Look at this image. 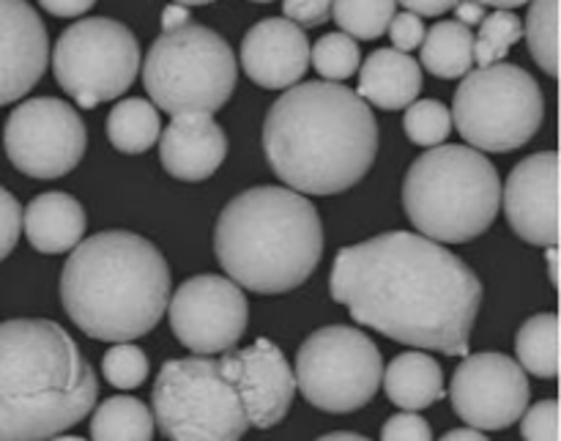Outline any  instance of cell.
<instances>
[{
	"label": "cell",
	"mask_w": 561,
	"mask_h": 441,
	"mask_svg": "<svg viewBox=\"0 0 561 441\" xmlns=\"http://www.w3.org/2000/svg\"><path fill=\"white\" fill-rule=\"evenodd\" d=\"M9 162L31 179H60L85 157L88 132L71 104L53 97L22 102L3 129Z\"/></svg>",
	"instance_id": "12"
},
{
	"label": "cell",
	"mask_w": 561,
	"mask_h": 441,
	"mask_svg": "<svg viewBox=\"0 0 561 441\" xmlns=\"http://www.w3.org/2000/svg\"><path fill=\"white\" fill-rule=\"evenodd\" d=\"M394 3L405 5V11L416 16H442L453 9L458 0H394Z\"/></svg>",
	"instance_id": "39"
},
{
	"label": "cell",
	"mask_w": 561,
	"mask_h": 441,
	"mask_svg": "<svg viewBox=\"0 0 561 441\" xmlns=\"http://www.w3.org/2000/svg\"><path fill=\"white\" fill-rule=\"evenodd\" d=\"M403 129L411 143L422 148L442 146L453 132V113L438 99H422V102H411L403 115Z\"/></svg>",
	"instance_id": "31"
},
{
	"label": "cell",
	"mask_w": 561,
	"mask_h": 441,
	"mask_svg": "<svg viewBox=\"0 0 561 441\" xmlns=\"http://www.w3.org/2000/svg\"><path fill=\"white\" fill-rule=\"evenodd\" d=\"M559 157L540 151L520 159L502 190L507 223L526 245L557 247L559 241Z\"/></svg>",
	"instance_id": "16"
},
{
	"label": "cell",
	"mask_w": 561,
	"mask_h": 441,
	"mask_svg": "<svg viewBox=\"0 0 561 441\" xmlns=\"http://www.w3.org/2000/svg\"><path fill=\"white\" fill-rule=\"evenodd\" d=\"M394 0H332V16L351 38H378L394 16Z\"/></svg>",
	"instance_id": "28"
},
{
	"label": "cell",
	"mask_w": 561,
	"mask_h": 441,
	"mask_svg": "<svg viewBox=\"0 0 561 441\" xmlns=\"http://www.w3.org/2000/svg\"><path fill=\"white\" fill-rule=\"evenodd\" d=\"M520 36H524V22L518 20V14L507 9H496L493 14H485V20L480 22V33L474 38V64H499L520 42Z\"/></svg>",
	"instance_id": "29"
},
{
	"label": "cell",
	"mask_w": 561,
	"mask_h": 441,
	"mask_svg": "<svg viewBox=\"0 0 561 441\" xmlns=\"http://www.w3.org/2000/svg\"><path fill=\"white\" fill-rule=\"evenodd\" d=\"M422 91V66L400 49H376L359 66V93L378 110H405Z\"/></svg>",
	"instance_id": "21"
},
{
	"label": "cell",
	"mask_w": 561,
	"mask_h": 441,
	"mask_svg": "<svg viewBox=\"0 0 561 441\" xmlns=\"http://www.w3.org/2000/svg\"><path fill=\"white\" fill-rule=\"evenodd\" d=\"M529 16H526V42H529L531 58L537 60L548 77L559 71V0H529Z\"/></svg>",
	"instance_id": "27"
},
{
	"label": "cell",
	"mask_w": 561,
	"mask_h": 441,
	"mask_svg": "<svg viewBox=\"0 0 561 441\" xmlns=\"http://www.w3.org/2000/svg\"><path fill=\"white\" fill-rule=\"evenodd\" d=\"M239 60L255 86L285 91L305 77L310 66V42L296 22L268 16L247 31Z\"/></svg>",
	"instance_id": "18"
},
{
	"label": "cell",
	"mask_w": 561,
	"mask_h": 441,
	"mask_svg": "<svg viewBox=\"0 0 561 441\" xmlns=\"http://www.w3.org/2000/svg\"><path fill=\"white\" fill-rule=\"evenodd\" d=\"M453 9H455V20L463 22L466 27L480 25V22L485 20V5L477 3V0H458Z\"/></svg>",
	"instance_id": "40"
},
{
	"label": "cell",
	"mask_w": 561,
	"mask_h": 441,
	"mask_svg": "<svg viewBox=\"0 0 561 441\" xmlns=\"http://www.w3.org/2000/svg\"><path fill=\"white\" fill-rule=\"evenodd\" d=\"M518 365L537 378H557L559 373V321L557 313H540L518 329L515 338Z\"/></svg>",
	"instance_id": "25"
},
{
	"label": "cell",
	"mask_w": 561,
	"mask_h": 441,
	"mask_svg": "<svg viewBox=\"0 0 561 441\" xmlns=\"http://www.w3.org/2000/svg\"><path fill=\"white\" fill-rule=\"evenodd\" d=\"M170 329L192 354L217 357L239 346L250 321V305L230 278L197 274L175 289L168 302Z\"/></svg>",
	"instance_id": "13"
},
{
	"label": "cell",
	"mask_w": 561,
	"mask_h": 441,
	"mask_svg": "<svg viewBox=\"0 0 561 441\" xmlns=\"http://www.w3.org/2000/svg\"><path fill=\"white\" fill-rule=\"evenodd\" d=\"M447 441H485V431H477V428L466 426V428H455V431L444 433Z\"/></svg>",
	"instance_id": "42"
},
{
	"label": "cell",
	"mask_w": 561,
	"mask_h": 441,
	"mask_svg": "<svg viewBox=\"0 0 561 441\" xmlns=\"http://www.w3.org/2000/svg\"><path fill=\"white\" fill-rule=\"evenodd\" d=\"M422 66L442 80L469 75L474 66V33L463 22H436L422 38Z\"/></svg>",
	"instance_id": "23"
},
{
	"label": "cell",
	"mask_w": 561,
	"mask_h": 441,
	"mask_svg": "<svg viewBox=\"0 0 561 441\" xmlns=\"http://www.w3.org/2000/svg\"><path fill=\"white\" fill-rule=\"evenodd\" d=\"M389 38H392L394 49H400V53H411V49H416L422 44V38H425V22H422V16L411 14V11H403V14H394L392 20H389Z\"/></svg>",
	"instance_id": "35"
},
{
	"label": "cell",
	"mask_w": 561,
	"mask_h": 441,
	"mask_svg": "<svg viewBox=\"0 0 561 441\" xmlns=\"http://www.w3.org/2000/svg\"><path fill=\"white\" fill-rule=\"evenodd\" d=\"M239 64L219 33L186 22L179 31L162 33L151 44L142 66L148 99L157 110L179 113H217L233 97Z\"/></svg>",
	"instance_id": "7"
},
{
	"label": "cell",
	"mask_w": 561,
	"mask_h": 441,
	"mask_svg": "<svg viewBox=\"0 0 561 441\" xmlns=\"http://www.w3.org/2000/svg\"><path fill=\"white\" fill-rule=\"evenodd\" d=\"M186 22H192L190 5L173 3V5H168V9L162 11V33L179 31V27H184Z\"/></svg>",
	"instance_id": "41"
},
{
	"label": "cell",
	"mask_w": 561,
	"mask_h": 441,
	"mask_svg": "<svg viewBox=\"0 0 561 441\" xmlns=\"http://www.w3.org/2000/svg\"><path fill=\"white\" fill-rule=\"evenodd\" d=\"M85 208L66 192H44L36 195L22 212V228L33 250L44 256L75 250L85 236Z\"/></svg>",
	"instance_id": "20"
},
{
	"label": "cell",
	"mask_w": 561,
	"mask_h": 441,
	"mask_svg": "<svg viewBox=\"0 0 561 441\" xmlns=\"http://www.w3.org/2000/svg\"><path fill=\"white\" fill-rule=\"evenodd\" d=\"M283 14L296 25H323L332 14V0H283Z\"/></svg>",
	"instance_id": "37"
},
{
	"label": "cell",
	"mask_w": 561,
	"mask_h": 441,
	"mask_svg": "<svg viewBox=\"0 0 561 441\" xmlns=\"http://www.w3.org/2000/svg\"><path fill=\"white\" fill-rule=\"evenodd\" d=\"M529 409V406H526ZM520 437L529 441L559 439V406L557 400H540L520 415Z\"/></svg>",
	"instance_id": "33"
},
{
	"label": "cell",
	"mask_w": 561,
	"mask_h": 441,
	"mask_svg": "<svg viewBox=\"0 0 561 441\" xmlns=\"http://www.w3.org/2000/svg\"><path fill=\"white\" fill-rule=\"evenodd\" d=\"M263 154L290 190L337 195L359 184L376 162V115L340 82H296L268 108Z\"/></svg>",
	"instance_id": "2"
},
{
	"label": "cell",
	"mask_w": 561,
	"mask_h": 441,
	"mask_svg": "<svg viewBox=\"0 0 561 441\" xmlns=\"http://www.w3.org/2000/svg\"><path fill=\"white\" fill-rule=\"evenodd\" d=\"M310 60L323 80L343 82L359 71L362 53L356 38H351L348 33L340 31V33H327L323 38H318L316 47L310 49Z\"/></svg>",
	"instance_id": "30"
},
{
	"label": "cell",
	"mask_w": 561,
	"mask_h": 441,
	"mask_svg": "<svg viewBox=\"0 0 561 441\" xmlns=\"http://www.w3.org/2000/svg\"><path fill=\"white\" fill-rule=\"evenodd\" d=\"M329 291L356 324L414 349L469 354L482 283L463 258L409 230H389L334 258Z\"/></svg>",
	"instance_id": "1"
},
{
	"label": "cell",
	"mask_w": 561,
	"mask_h": 441,
	"mask_svg": "<svg viewBox=\"0 0 561 441\" xmlns=\"http://www.w3.org/2000/svg\"><path fill=\"white\" fill-rule=\"evenodd\" d=\"M327 441H343V439H348V441H359V439H367V437H362V433H351V431H334V433H327V437H323Z\"/></svg>",
	"instance_id": "45"
},
{
	"label": "cell",
	"mask_w": 561,
	"mask_h": 441,
	"mask_svg": "<svg viewBox=\"0 0 561 441\" xmlns=\"http://www.w3.org/2000/svg\"><path fill=\"white\" fill-rule=\"evenodd\" d=\"M449 113L471 148L507 154L526 146L540 132L546 99L526 69L491 64L463 75Z\"/></svg>",
	"instance_id": "9"
},
{
	"label": "cell",
	"mask_w": 561,
	"mask_h": 441,
	"mask_svg": "<svg viewBox=\"0 0 561 441\" xmlns=\"http://www.w3.org/2000/svg\"><path fill=\"white\" fill-rule=\"evenodd\" d=\"M546 250H548V274H551V285H553V289H557V285H559V269H557L559 258H557V247H546Z\"/></svg>",
	"instance_id": "44"
},
{
	"label": "cell",
	"mask_w": 561,
	"mask_h": 441,
	"mask_svg": "<svg viewBox=\"0 0 561 441\" xmlns=\"http://www.w3.org/2000/svg\"><path fill=\"white\" fill-rule=\"evenodd\" d=\"M148 357L146 351L126 343H115L102 360V376L115 389H137L148 378Z\"/></svg>",
	"instance_id": "32"
},
{
	"label": "cell",
	"mask_w": 561,
	"mask_h": 441,
	"mask_svg": "<svg viewBox=\"0 0 561 441\" xmlns=\"http://www.w3.org/2000/svg\"><path fill=\"white\" fill-rule=\"evenodd\" d=\"M159 162L173 179L197 181L211 179L228 157V135L211 113H179L159 132Z\"/></svg>",
	"instance_id": "19"
},
{
	"label": "cell",
	"mask_w": 561,
	"mask_h": 441,
	"mask_svg": "<svg viewBox=\"0 0 561 441\" xmlns=\"http://www.w3.org/2000/svg\"><path fill=\"white\" fill-rule=\"evenodd\" d=\"M175 3H181V5H208V3H214V0H175Z\"/></svg>",
	"instance_id": "46"
},
{
	"label": "cell",
	"mask_w": 561,
	"mask_h": 441,
	"mask_svg": "<svg viewBox=\"0 0 561 441\" xmlns=\"http://www.w3.org/2000/svg\"><path fill=\"white\" fill-rule=\"evenodd\" d=\"M49 38L27 0H0V108L25 97L44 77Z\"/></svg>",
	"instance_id": "17"
},
{
	"label": "cell",
	"mask_w": 561,
	"mask_h": 441,
	"mask_svg": "<svg viewBox=\"0 0 561 441\" xmlns=\"http://www.w3.org/2000/svg\"><path fill=\"white\" fill-rule=\"evenodd\" d=\"M529 378L513 357L485 351L460 362L453 376V409L477 431H504L529 406Z\"/></svg>",
	"instance_id": "14"
},
{
	"label": "cell",
	"mask_w": 561,
	"mask_h": 441,
	"mask_svg": "<svg viewBox=\"0 0 561 441\" xmlns=\"http://www.w3.org/2000/svg\"><path fill=\"white\" fill-rule=\"evenodd\" d=\"M159 110L140 97L124 99L107 115V137L121 154H146L159 140Z\"/></svg>",
	"instance_id": "24"
},
{
	"label": "cell",
	"mask_w": 561,
	"mask_h": 441,
	"mask_svg": "<svg viewBox=\"0 0 561 441\" xmlns=\"http://www.w3.org/2000/svg\"><path fill=\"white\" fill-rule=\"evenodd\" d=\"M294 376L307 404L332 415H351L376 398L383 360L362 329L332 324L301 343Z\"/></svg>",
	"instance_id": "10"
},
{
	"label": "cell",
	"mask_w": 561,
	"mask_h": 441,
	"mask_svg": "<svg viewBox=\"0 0 561 441\" xmlns=\"http://www.w3.org/2000/svg\"><path fill=\"white\" fill-rule=\"evenodd\" d=\"M53 71L60 88L82 110H91L131 88L140 71V44L124 22L110 16L80 20L60 33Z\"/></svg>",
	"instance_id": "11"
},
{
	"label": "cell",
	"mask_w": 561,
	"mask_h": 441,
	"mask_svg": "<svg viewBox=\"0 0 561 441\" xmlns=\"http://www.w3.org/2000/svg\"><path fill=\"white\" fill-rule=\"evenodd\" d=\"M60 302L77 329L104 343L146 338L170 302V267L146 236L104 230L69 250Z\"/></svg>",
	"instance_id": "3"
},
{
	"label": "cell",
	"mask_w": 561,
	"mask_h": 441,
	"mask_svg": "<svg viewBox=\"0 0 561 441\" xmlns=\"http://www.w3.org/2000/svg\"><path fill=\"white\" fill-rule=\"evenodd\" d=\"M214 252L241 289L263 296L288 294L321 263V217L312 201L290 186H252L219 214Z\"/></svg>",
	"instance_id": "5"
},
{
	"label": "cell",
	"mask_w": 561,
	"mask_h": 441,
	"mask_svg": "<svg viewBox=\"0 0 561 441\" xmlns=\"http://www.w3.org/2000/svg\"><path fill=\"white\" fill-rule=\"evenodd\" d=\"M252 3H274V0H252Z\"/></svg>",
	"instance_id": "47"
},
{
	"label": "cell",
	"mask_w": 561,
	"mask_h": 441,
	"mask_svg": "<svg viewBox=\"0 0 561 441\" xmlns=\"http://www.w3.org/2000/svg\"><path fill=\"white\" fill-rule=\"evenodd\" d=\"M93 3L96 0H38V5L53 16H80L91 11Z\"/></svg>",
	"instance_id": "38"
},
{
	"label": "cell",
	"mask_w": 561,
	"mask_h": 441,
	"mask_svg": "<svg viewBox=\"0 0 561 441\" xmlns=\"http://www.w3.org/2000/svg\"><path fill=\"white\" fill-rule=\"evenodd\" d=\"M387 398L403 411H422L444 398L442 365L431 354L405 351L394 357L381 376Z\"/></svg>",
	"instance_id": "22"
},
{
	"label": "cell",
	"mask_w": 561,
	"mask_h": 441,
	"mask_svg": "<svg viewBox=\"0 0 561 441\" xmlns=\"http://www.w3.org/2000/svg\"><path fill=\"white\" fill-rule=\"evenodd\" d=\"M244 404L250 426L257 431L279 426L296 398V376L288 360L272 340L261 338L247 349H228L219 354Z\"/></svg>",
	"instance_id": "15"
},
{
	"label": "cell",
	"mask_w": 561,
	"mask_h": 441,
	"mask_svg": "<svg viewBox=\"0 0 561 441\" xmlns=\"http://www.w3.org/2000/svg\"><path fill=\"white\" fill-rule=\"evenodd\" d=\"M153 415L146 404L129 395L107 398L91 417V439H135L148 441L153 437Z\"/></svg>",
	"instance_id": "26"
},
{
	"label": "cell",
	"mask_w": 561,
	"mask_h": 441,
	"mask_svg": "<svg viewBox=\"0 0 561 441\" xmlns=\"http://www.w3.org/2000/svg\"><path fill=\"white\" fill-rule=\"evenodd\" d=\"M403 208L427 239L466 245L496 219L502 181L491 159L477 148L433 146L405 173Z\"/></svg>",
	"instance_id": "6"
},
{
	"label": "cell",
	"mask_w": 561,
	"mask_h": 441,
	"mask_svg": "<svg viewBox=\"0 0 561 441\" xmlns=\"http://www.w3.org/2000/svg\"><path fill=\"white\" fill-rule=\"evenodd\" d=\"M151 409L153 426L168 439L228 441L252 428L219 354L164 362L153 382Z\"/></svg>",
	"instance_id": "8"
},
{
	"label": "cell",
	"mask_w": 561,
	"mask_h": 441,
	"mask_svg": "<svg viewBox=\"0 0 561 441\" xmlns=\"http://www.w3.org/2000/svg\"><path fill=\"white\" fill-rule=\"evenodd\" d=\"M22 230V206L9 190L0 186V261L14 252Z\"/></svg>",
	"instance_id": "34"
},
{
	"label": "cell",
	"mask_w": 561,
	"mask_h": 441,
	"mask_svg": "<svg viewBox=\"0 0 561 441\" xmlns=\"http://www.w3.org/2000/svg\"><path fill=\"white\" fill-rule=\"evenodd\" d=\"M381 439L427 441V439H433V428H431V422H427L425 417L416 415V411H403V415H394L392 420H387V426L381 428Z\"/></svg>",
	"instance_id": "36"
},
{
	"label": "cell",
	"mask_w": 561,
	"mask_h": 441,
	"mask_svg": "<svg viewBox=\"0 0 561 441\" xmlns=\"http://www.w3.org/2000/svg\"><path fill=\"white\" fill-rule=\"evenodd\" d=\"M96 395L91 362L60 324H0V439L58 437L91 415Z\"/></svg>",
	"instance_id": "4"
},
{
	"label": "cell",
	"mask_w": 561,
	"mask_h": 441,
	"mask_svg": "<svg viewBox=\"0 0 561 441\" xmlns=\"http://www.w3.org/2000/svg\"><path fill=\"white\" fill-rule=\"evenodd\" d=\"M477 3L493 5V9H507V11H513V9H520V5H526V3H529V0H477Z\"/></svg>",
	"instance_id": "43"
}]
</instances>
